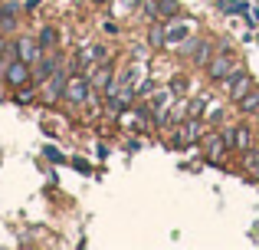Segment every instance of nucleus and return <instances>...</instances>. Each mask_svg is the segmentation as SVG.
<instances>
[{"label": "nucleus", "instance_id": "5701e85b", "mask_svg": "<svg viewBox=\"0 0 259 250\" xmlns=\"http://www.w3.org/2000/svg\"><path fill=\"white\" fill-rule=\"evenodd\" d=\"M200 109H203V99H197V102L190 105V116H200Z\"/></svg>", "mask_w": 259, "mask_h": 250}, {"label": "nucleus", "instance_id": "aec40b11", "mask_svg": "<svg viewBox=\"0 0 259 250\" xmlns=\"http://www.w3.org/2000/svg\"><path fill=\"white\" fill-rule=\"evenodd\" d=\"M223 141H227V148H236V125H230L223 132Z\"/></svg>", "mask_w": 259, "mask_h": 250}, {"label": "nucleus", "instance_id": "a211bd4d", "mask_svg": "<svg viewBox=\"0 0 259 250\" xmlns=\"http://www.w3.org/2000/svg\"><path fill=\"white\" fill-rule=\"evenodd\" d=\"M194 59L197 63H210V43H197V53H194Z\"/></svg>", "mask_w": 259, "mask_h": 250}, {"label": "nucleus", "instance_id": "6ab92c4d", "mask_svg": "<svg viewBox=\"0 0 259 250\" xmlns=\"http://www.w3.org/2000/svg\"><path fill=\"white\" fill-rule=\"evenodd\" d=\"M43 155H46V158H50V161H56V165H63V161H66V158H63V152H59V148H53V145L46 148Z\"/></svg>", "mask_w": 259, "mask_h": 250}, {"label": "nucleus", "instance_id": "f257e3e1", "mask_svg": "<svg viewBox=\"0 0 259 250\" xmlns=\"http://www.w3.org/2000/svg\"><path fill=\"white\" fill-rule=\"evenodd\" d=\"M223 83H227V89H230V99H233V102H240V99H243V96L249 92V86H253V79H249V76H246L243 69H233V73H230L227 79H223Z\"/></svg>", "mask_w": 259, "mask_h": 250}, {"label": "nucleus", "instance_id": "393cba45", "mask_svg": "<svg viewBox=\"0 0 259 250\" xmlns=\"http://www.w3.org/2000/svg\"><path fill=\"white\" fill-rule=\"evenodd\" d=\"M161 40H164V33H161V30H151V43H154V46H158V43H161Z\"/></svg>", "mask_w": 259, "mask_h": 250}, {"label": "nucleus", "instance_id": "423d86ee", "mask_svg": "<svg viewBox=\"0 0 259 250\" xmlns=\"http://www.w3.org/2000/svg\"><path fill=\"white\" fill-rule=\"evenodd\" d=\"M39 40H33V37H20L17 40V59H23V63H36L39 59Z\"/></svg>", "mask_w": 259, "mask_h": 250}, {"label": "nucleus", "instance_id": "2eb2a0df", "mask_svg": "<svg viewBox=\"0 0 259 250\" xmlns=\"http://www.w3.org/2000/svg\"><path fill=\"white\" fill-rule=\"evenodd\" d=\"M187 30H190V26L177 23V26H171V30H167V40H171V43H181V40H187Z\"/></svg>", "mask_w": 259, "mask_h": 250}, {"label": "nucleus", "instance_id": "f8f14e48", "mask_svg": "<svg viewBox=\"0 0 259 250\" xmlns=\"http://www.w3.org/2000/svg\"><path fill=\"white\" fill-rule=\"evenodd\" d=\"M246 148H253V141H249V128L236 125V152H246Z\"/></svg>", "mask_w": 259, "mask_h": 250}, {"label": "nucleus", "instance_id": "dca6fc26", "mask_svg": "<svg viewBox=\"0 0 259 250\" xmlns=\"http://www.w3.org/2000/svg\"><path fill=\"white\" fill-rule=\"evenodd\" d=\"M13 13H17V7H7V13H0V23H4V30H13V26H17V17H13Z\"/></svg>", "mask_w": 259, "mask_h": 250}, {"label": "nucleus", "instance_id": "ddd939ff", "mask_svg": "<svg viewBox=\"0 0 259 250\" xmlns=\"http://www.w3.org/2000/svg\"><path fill=\"white\" fill-rule=\"evenodd\" d=\"M240 109L243 112H256L259 109V92H246V96L240 99Z\"/></svg>", "mask_w": 259, "mask_h": 250}, {"label": "nucleus", "instance_id": "4be33fe9", "mask_svg": "<svg viewBox=\"0 0 259 250\" xmlns=\"http://www.w3.org/2000/svg\"><path fill=\"white\" fill-rule=\"evenodd\" d=\"M246 17H249V26H259V10H249Z\"/></svg>", "mask_w": 259, "mask_h": 250}, {"label": "nucleus", "instance_id": "7ed1b4c3", "mask_svg": "<svg viewBox=\"0 0 259 250\" xmlns=\"http://www.w3.org/2000/svg\"><path fill=\"white\" fill-rule=\"evenodd\" d=\"M0 76H4L10 86H17V89H20V86L30 79V63H23V59H13L7 69H0Z\"/></svg>", "mask_w": 259, "mask_h": 250}, {"label": "nucleus", "instance_id": "412c9836", "mask_svg": "<svg viewBox=\"0 0 259 250\" xmlns=\"http://www.w3.org/2000/svg\"><path fill=\"white\" fill-rule=\"evenodd\" d=\"M17 102H20V105H30V102H33V92L20 89V92H17Z\"/></svg>", "mask_w": 259, "mask_h": 250}, {"label": "nucleus", "instance_id": "f03ea898", "mask_svg": "<svg viewBox=\"0 0 259 250\" xmlns=\"http://www.w3.org/2000/svg\"><path fill=\"white\" fill-rule=\"evenodd\" d=\"M63 96L69 99L72 105L89 102V79H82V76H69V79H66V92H63Z\"/></svg>", "mask_w": 259, "mask_h": 250}, {"label": "nucleus", "instance_id": "a878e982", "mask_svg": "<svg viewBox=\"0 0 259 250\" xmlns=\"http://www.w3.org/2000/svg\"><path fill=\"white\" fill-rule=\"evenodd\" d=\"M4 50H7V40H4V37H0V53H4Z\"/></svg>", "mask_w": 259, "mask_h": 250}, {"label": "nucleus", "instance_id": "6e6552de", "mask_svg": "<svg viewBox=\"0 0 259 250\" xmlns=\"http://www.w3.org/2000/svg\"><path fill=\"white\" fill-rule=\"evenodd\" d=\"M63 92H66V79H63V73H56V76L46 79V96H50V99L63 96Z\"/></svg>", "mask_w": 259, "mask_h": 250}, {"label": "nucleus", "instance_id": "4468645a", "mask_svg": "<svg viewBox=\"0 0 259 250\" xmlns=\"http://www.w3.org/2000/svg\"><path fill=\"white\" fill-rule=\"evenodd\" d=\"M39 46H43V50L56 46V30H53V26H43V33H39Z\"/></svg>", "mask_w": 259, "mask_h": 250}, {"label": "nucleus", "instance_id": "39448f33", "mask_svg": "<svg viewBox=\"0 0 259 250\" xmlns=\"http://www.w3.org/2000/svg\"><path fill=\"white\" fill-rule=\"evenodd\" d=\"M236 69V59L230 56V53H220V56L210 63V79H217V83H223V79L230 76V73Z\"/></svg>", "mask_w": 259, "mask_h": 250}, {"label": "nucleus", "instance_id": "1a4fd4ad", "mask_svg": "<svg viewBox=\"0 0 259 250\" xmlns=\"http://www.w3.org/2000/svg\"><path fill=\"white\" fill-rule=\"evenodd\" d=\"M203 145H207V155H210V158H223L227 141H223L220 135H207V138H203Z\"/></svg>", "mask_w": 259, "mask_h": 250}, {"label": "nucleus", "instance_id": "9b49d317", "mask_svg": "<svg viewBox=\"0 0 259 250\" xmlns=\"http://www.w3.org/2000/svg\"><path fill=\"white\" fill-rule=\"evenodd\" d=\"M53 73H56V59H43V63L36 66V79H39V83H46Z\"/></svg>", "mask_w": 259, "mask_h": 250}, {"label": "nucleus", "instance_id": "f3484780", "mask_svg": "<svg viewBox=\"0 0 259 250\" xmlns=\"http://www.w3.org/2000/svg\"><path fill=\"white\" fill-rule=\"evenodd\" d=\"M154 10L164 13V17H171V13H177V4L174 0H154Z\"/></svg>", "mask_w": 259, "mask_h": 250}, {"label": "nucleus", "instance_id": "20e7f679", "mask_svg": "<svg viewBox=\"0 0 259 250\" xmlns=\"http://www.w3.org/2000/svg\"><path fill=\"white\" fill-rule=\"evenodd\" d=\"M167 105H171V89H158L151 96V102H148V116H151V122H161V119H164Z\"/></svg>", "mask_w": 259, "mask_h": 250}, {"label": "nucleus", "instance_id": "9d476101", "mask_svg": "<svg viewBox=\"0 0 259 250\" xmlns=\"http://www.w3.org/2000/svg\"><path fill=\"white\" fill-rule=\"evenodd\" d=\"M243 165L253 171V178H259V152L256 148H246V152H243Z\"/></svg>", "mask_w": 259, "mask_h": 250}, {"label": "nucleus", "instance_id": "bb28decb", "mask_svg": "<svg viewBox=\"0 0 259 250\" xmlns=\"http://www.w3.org/2000/svg\"><path fill=\"white\" fill-rule=\"evenodd\" d=\"M95 4H108V0H95Z\"/></svg>", "mask_w": 259, "mask_h": 250}, {"label": "nucleus", "instance_id": "0eeeda50", "mask_svg": "<svg viewBox=\"0 0 259 250\" xmlns=\"http://www.w3.org/2000/svg\"><path fill=\"white\" fill-rule=\"evenodd\" d=\"M200 138V122L197 119H190V122H184V132H181V141L177 145H190V141Z\"/></svg>", "mask_w": 259, "mask_h": 250}, {"label": "nucleus", "instance_id": "b1692460", "mask_svg": "<svg viewBox=\"0 0 259 250\" xmlns=\"http://www.w3.org/2000/svg\"><path fill=\"white\" fill-rule=\"evenodd\" d=\"M102 30H105V33H118V26H115L112 20H105V23H102Z\"/></svg>", "mask_w": 259, "mask_h": 250}]
</instances>
